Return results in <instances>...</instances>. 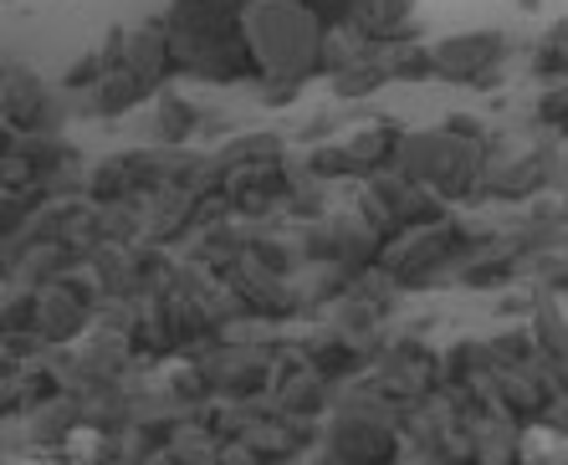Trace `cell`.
Here are the masks:
<instances>
[{
  "mask_svg": "<svg viewBox=\"0 0 568 465\" xmlns=\"http://www.w3.org/2000/svg\"><path fill=\"white\" fill-rule=\"evenodd\" d=\"M503 159V133L471 138V133H456L450 123H436V128H405L395 174L420 179L446 205L462 210V205H487V179Z\"/></svg>",
  "mask_w": 568,
  "mask_h": 465,
  "instance_id": "1",
  "label": "cell"
},
{
  "mask_svg": "<svg viewBox=\"0 0 568 465\" xmlns=\"http://www.w3.org/2000/svg\"><path fill=\"white\" fill-rule=\"evenodd\" d=\"M389 78L395 82H436V46H425V41H399V46H389Z\"/></svg>",
  "mask_w": 568,
  "mask_h": 465,
  "instance_id": "22",
  "label": "cell"
},
{
  "mask_svg": "<svg viewBox=\"0 0 568 465\" xmlns=\"http://www.w3.org/2000/svg\"><path fill=\"white\" fill-rule=\"evenodd\" d=\"M384 82H395V78H389V46H369V41H358V52L348 56L338 72H333L328 87H333V97H338V103H358V97L379 93Z\"/></svg>",
  "mask_w": 568,
  "mask_h": 465,
  "instance_id": "13",
  "label": "cell"
},
{
  "mask_svg": "<svg viewBox=\"0 0 568 465\" xmlns=\"http://www.w3.org/2000/svg\"><path fill=\"white\" fill-rule=\"evenodd\" d=\"M303 179H307L303 164H287V154H277V159L225 174V189H231V205H236V220H266V215L287 210V199L297 195Z\"/></svg>",
  "mask_w": 568,
  "mask_h": 465,
  "instance_id": "7",
  "label": "cell"
},
{
  "mask_svg": "<svg viewBox=\"0 0 568 465\" xmlns=\"http://www.w3.org/2000/svg\"><path fill=\"white\" fill-rule=\"evenodd\" d=\"M0 123H11L16 133H62V97L31 72H6Z\"/></svg>",
  "mask_w": 568,
  "mask_h": 465,
  "instance_id": "9",
  "label": "cell"
},
{
  "mask_svg": "<svg viewBox=\"0 0 568 465\" xmlns=\"http://www.w3.org/2000/svg\"><path fill=\"white\" fill-rule=\"evenodd\" d=\"M564 174H568V164L554 138V144H538V148H528V154H517V159L497 164L487 179V199L491 205H532V199L554 195V189L564 185Z\"/></svg>",
  "mask_w": 568,
  "mask_h": 465,
  "instance_id": "8",
  "label": "cell"
},
{
  "mask_svg": "<svg viewBox=\"0 0 568 465\" xmlns=\"http://www.w3.org/2000/svg\"><path fill=\"white\" fill-rule=\"evenodd\" d=\"M487 353L497 369H532V363L542 359L538 343H532V328L528 322H517V328H503L487 338Z\"/></svg>",
  "mask_w": 568,
  "mask_h": 465,
  "instance_id": "21",
  "label": "cell"
},
{
  "mask_svg": "<svg viewBox=\"0 0 568 465\" xmlns=\"http://www.w3.org/2000/svg\"><path fill=\"white\" fill-rule=\"evenodd\" d=\"M297 251H303V266H338L348 277H374L389 246L358 215H323V220H307L303 226Z\"/></svg>",
  "mask_w": 568,
  "mask_h": 465,
  "instance_id": "5",
  "label": "cell"
},
{
  "mask_svg": "<svg viewBox=\"0 0 568 465\" xmlns=\"http://www.w3.org/2000/svg\"><path fill=\"white\" fill-rule=\"evenodd\" d=\"M532 123H538L548 138L568 144V82H558V87H542V97L532 103Z\"/></svg>",
  "mask_w": 568,
  "mask_h": 465,
  "instance_id": "26",
  "label": "cell"
},
{
  "mask_svg": "<svg viewBox=\"0 0 568 465\" xmlns=\"http://www.w3.org/2000/svg\"><path fill=\"white\" fill-rule=\"evenodd\" d=\"M542 41H558V46H568V16H564V21H554V27H548V37H542Z\"/></svg>",
  "mask_w": 568,
  "mask_h": 465,
  "instance_id": "29",
  "label": "cell"
},
{
  "mask_svg": "<svg viewBox=\"0 0 568 465\" xmlns=\"http://www.w3.org/2000/svg\"><path fill=\"white\" fill-rule=\"evenodd\" d=\"M256 0H170L174 21H236V16H246Z\"/></svg>",
  "mask_w": 568,
  "mask_h": 465,
  "instance_id": "25",
  "label": "cell"
},
{
  "mask_svg": "<svg viewBox=\"0 0 568 465\" xmlns=\"http://www.w3.org/2000/svg\"><path fill=\"white\" fill-rule=\"evenodd\" d=\"M37 302H41V287H21V292L0 297V338L37 332Z\"/></svg>",
  "mask_w": 568,
  "mask_h": 465,
  "instance_id": "24",
  "label": "cell"
},
{
  "mask_svg": "<svg viewBox=\"0 0 568 465\" xmlns=\"http://www.w3.org/2000/svg\"><path fill=\"white\" fill-rule=\"evenodd\" d=\"M82 199H88V205H119V199H133V179H129L119 154L103 164H88V174H82Z\"/></svg>",
  "mask_w": 568,
  "mask_h": 465,
  "instance_id": "20",
  "label": "cell"
},
{
  "mask_svg": "<svg viewBox=\"0 0 568 465\" xmlns=\"http://www.w3.org/2000/svg\"><path fill=\"white\" fill-rule=\"evenodd\" d=\"M303 169L307 179H317V185H338V179H369L364 174V164H358V154L348 148V138H323V144H313L303 154Z\"/></svg>",
  "mask_w": 568,
  "mask_h": 465,
  "instance_id": "19",
  "label": "cell"
},
{
  "mask_svg": "<svg viewBox=\"0 0 568 465\" xmlns=\"http://www.w3.org/2000/svg\"><path fill=\"white\" fill-rule=\"evenodd\" d=\"M528 72L542 82V87H558V82H568V46H558V41H538L528 56Z\"/></svg>",
  "mask_w": 568,
  "mask_h": 465,
  "instance_id": "28",
  "label": "cell"
},
{
  "mask_svg": "<svg viewBox=\"0 0 568 465\" xmlns=\"http://www.w3.org/2000/svg\"><path fill=\"white\" fill-rule=\"evenodd\" d=\"M491 373H497V363L487 353V338H456L440 353V394L466 389V384H487Z\"/></svg>",
  "mask_w": 568,
  "mask_h": 465,
  "instance_id": "16",
  "label": "cell"
},
{
  "mask_svg": "<svg viewBox=\"0 0 568 465\" xmlns=\"http://www.w3.org/2000/svg\"><path fill=\"white\" fill-rule=\"evenodd\" d=\"M246 37H252L262 82H287V87H307L317 78L328 82L333 31L303 0H256L246 11Z\"/></svg>",
  "mask_w": 568,
  "mask_h": 465,
  "instance_id": "2",
  "label": "cell"
},
{
  "mask_svg": "<svg viewBox=\"0 0 568 465\" xmlns=\"http://www.w3.org/2000/svg\"><path fill=\"white\" fill-rule=\"evenodd\" d=\"M523 322L532 328V343H538L542 363H558V369H568V312L558 307V297L538 287V302H532V312Z\"/></svg>",
  "mask_w": 568,
  "mask_h": 465,
  "instance_id": "17",
  "label": "cell"
},
{
  "mask_svg": "<svg viewBox=\"0 0 568 465\" xmlns=\"http://www.w3.org/2000/svg\"><path fill=\"white\" fill-rule=\"evenodd\" d=\"M246 256H252L256 266H266V271H277V277H292V271L303 266V251H297V240L256 236V230H252V246H246Z\"/></svg>",
  "mask_w": 568,
  "mask_h": 465,
  "instance_id": "23",
  "label": "cell"
},
{
  "mask_svg": "<svg viewBox=\"0 0 568 465\" xmlns=\"http://www.w3.org/2000/svg\"><path fill=\"white\" fill-rule=\"evenodd\" d=\"M558 199H564V210H568V189H564V195H558Z\"/></svg>",
  "mask_w": 568,
  "mask_h": 465,
  "instance_id": "30",
  "label": "cell"
},
{
  "mask_svg": "<svg viewBox=\"0 0 568 465\" xmlns=\"http://www.w3.org/2000/svg\"><path fill=\"white\" fill-rule=\"evenodd\" d=\"M144 103H154V93L133 78L129 66H113L93 93H82V113H93V118H129V113H139Z\"/></svg>",
  "mask_w": 568,
  "mask_h": 465,
  "instance_id": "15",
  "label": "cell"
},
{
  "mask_svg": "<svg viewBox=\"0 0 568 465\" xmlns=\"http://www.w3.org/2000/svg\"><path fill=\"white\" fill-rule=\"evenodd\" d=\"M0 281H11V277H6V271H0Z\"/></svg>",
  "mask_w": 568,
  "mask_h": 465,
  "instance_id": "31",
  "label": "cell"
},
{
  "mask_svg": "<svg viewBox=\"0 0 568 465\" xmlns=\"http://www.w3.org/2000/svg\"><path fill=\"white\" fill-rule=\"evenodd\" d=\"M133 78L144 82L149 93H164L180 72H174V52H170V27H164V16H154V21H144V27H133L129 41H123V62Z\"/></svg>",
  "mask_w": 568,
  "mask_h": 465,
  "instance_id": "10",
  "label": "cell"
},
{
  "mask_svg": "<svg viewBox=\"0 0 568 465\" xmlns=\"http://www.w3.org/2000/svg\"><path fill=\"white\" fill-rule=\"evenodd\" d=\"M513 56V37L497 27H471L450 31L436 41V78L456 82V87H497L503 66Z\"/></svg>",
  "mask_w": 568,
  "mask_h": 465,
  "instance_id": "6",
  "label": "cell"
},
{
  "mask_svg": "<svg viewBox=\"0 0 568 465\" xmlns=\"http://www.w3.org/2000/svg\"><path fill=\"white\" fill-rule=\"evenodd\" d=\"M98 328V312L78 297H67L62 287H41V302H37V338L47 348H72L82 343L88 332Z\"/></svg>",
  "mask_w": 568,
  "mask_h": 465,
  "instance_id": "11",
  "label": "cell"
},
{
  "mask_svg": "<svg viewBox=\"0 0 568 465\" xmlns=\"http://www.w3.org/2000/svg\"><path fill=\"white\" fill-rule=\"evenodd\" d=\"M108 72H113V62H108V52L103 46H98V52H82L78 62L67 66V78H62V93L67 97H82V93H93L98 82L108 78Z\"/></svg>",
  "mask_w": 568,
  "mask_h": 465,
  "instance_id": "27",
  "label": "cell"
},
{
  "mask_svg": "<svg viewBox=\"0 0 568 465\" xmlns=\"http://www.w3.org/2000/svg\"><path fill=\"white\" fill-rule=\"evenodd\" d=\"M205 118L211 113H200L190 97H180V93H164L154 97V123H149V138L154 144H170V148H185V144H195V138H205Z\"/></svg>",
  "mask_w": 568,
  "mask_h": 465,
  "instance_id": "14",
  "label": "cell"
},
{
  "mask_svg": "<svg viewBox=\"0 0 568 465\" xmlns=\"http://www.w3.org/2000/svg\"><path fill=\"white\" fill-rule=\"evenodd\" d=\"M170 27V52H174V72L205 87H241V82H262L256 66L252 37H246V16L236 21H174Z\"/></svg>",
  "mask_w": 568,
  "mask_h": 465,
  "instance_id": "4",
  "label": "cell"
},
{
  "mask_svg": "<svg viewBox=\"0 0 568 465\" xmlns=\"http://www.w3.org/2000/svg\"><path fill=\"white\" fill-rule=\"evenodd\" d=\"M399 138H405V128H399V123H389V118H379V123H364V128L348 133V148H354L358 164H364V174L374 179V174H389V169H395Z\"/></svg>",
  "mask_w": 568,
  "mask_h": 465,
  "instance_id": "18",
  "label": "cell"
},
{
  "mask_svg": "<svg viewBox=\"0 0 568 465\" xmlns=\"http://www.w3.org/2000/svg\"><path fill=\"white\" fill-rule=\"evenodd\" d=\"M491 230L471 226V220H440V226H425V230H410L399 236L389 251H384V277L395 281L399 292H436L446 281H456L466 271V261L491 246Z\"/></svg>",
  "mask_w": 568,
  "mask_h": 465,
  "instance_id": "3",
  "label": "cell"
},
{
  "mask_svg": "<svg viewBox=\"0 0 568 465\" xmlns=\"http://www.w3.org/2000/svg\"><path fill=\"white\" fill-rule=\"evenodd\" d=\"M354 37L369 41V46L420 41V6H415V0H369L364 16L354 21Z\"/></svg>",
  "mask_w": 568,
  "mask_h": 465,
  "instance_id": "12",
  "label": "cell"
}]
</instances>
